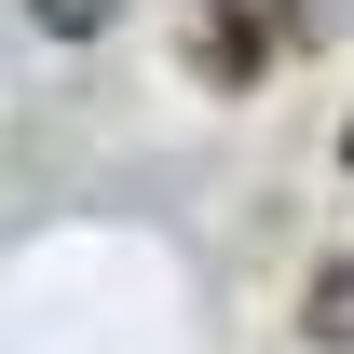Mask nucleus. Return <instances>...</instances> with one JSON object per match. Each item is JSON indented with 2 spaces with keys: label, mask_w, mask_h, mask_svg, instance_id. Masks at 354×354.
<instances>
[{
  "label": "nucleus",
  "mask_w": 354,
  "mask_h": 354,
  "mask_svg": "<svg viewBox=\"0 0 354 354\" xmlns=\"http://www.w3.org/2000/svg\"><path fill=\"white\" fill-rule=\"evenodd\" d=\"M41 28H109V0H28Z\"/></svg>",
  "instance_id": "obj_1"
},
{
  "label": "nucleus",
  "mask_w": 354,
  "mask_h": 354,
  "mask_svg": "<svg viewBox=\"0 0 354 354\" xmlns=\"http://www.w3.org/2000/svg\"><path fill=\"white\" fill-rule=\"evenodd\" d=\"M341 150H354V123H341Z\"/></svg>",
  "instance_id": "obj_2"
}]
</instances>
